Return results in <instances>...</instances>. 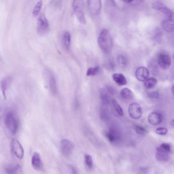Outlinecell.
Segmentation results:
<instances>
[{
	"label": "cell",
	"mask_w": 174,
	"mask_h": 174,
	"mask_svg": "<svg viewBox=\"0 0 174 174\" xmlns=\"http://www.w3.org/2000/svg\"><path fill=\"white\" fill-rule=\"evenodd\" d=\"M98 43L100 48L104 53H111L113 46L112 38L108 30L104 29L101 31L98 37Z\"/></svg>",
	"instance_id": "1"
},
{
	"label": "cell",
	"mask_w": 174,
	"mask_h": 174,
	"mask_svg": "<svg viewBox=\"0 0 174 174\" xmlns=\"http://www.w3.org/2000/svg\"><path fill=\"white\" fill-rule=\"evenodd\" d=\"M83 8V1H73L72 2V8L77 20L80 23L84 24L86 23V19Z\"/></svg>",
	"instance_id": "2"
},
{
	"label": "cell",
	"mask_w": 174,
	"mask_h": 174,
	"mask_svg": "<svg viewBox=\"0 0 174 174\" xmlns=\"http://www.w3.org/2000/svg\"><path fill=\"white\" fill-rule=\"evenodd\" d=\"M5 122L7 129L12 133L15 134L18 129V122L15 114L12 111L8 112L5 117Z\"/></svg>",
	"instance_id": "3"
},
{
	"label": "cell",
	"mask_w": 174,
	"mask_h": 174,
	"mask_svg": "<svg viewBox=\"0 0 174 174\" xmlns=\"http://www.w3.org/2000/svg\"><path fill=\"white\" fill-rule=\"evenodd\" d=\"M49 29V23L44 14H41L38 18L36 30L40 35H43L47 33Z\"/></svg>",
	"instance_id": "4"
},
{
	"label": "cell",
	"mask_w": 174,
	"mask_h": 174,
	"mask_svg": "<svg viewBox=\"0 0 174 174\" xmlns=\"http://www.w3.org/2000/svg\"><path fill=\"white\" fill-rule=\"evenodd\" d=\"M62 154L65 157L71 156L74 149V144L72 141L67 139H62L60 144Z\"/></svg>",
	"instance_id": "5"
},
{
	"label": "cell",
	"mask_w": 174,
	"mask_h": 174,
	"mask_svg": "<svg viewBox=\"0 0 174 174\" xmlns=\"http://www.w3.org/2000/svg\"><path fill=\"white\" fill-rule=\"evenodd\" d=\"M105 135L111 143H117L121 139V134L118 129L115 127H111L108 131L105 132Z\"/></svg>",
	"instance_id": "6"
},
{
	"label": "cell",
	"mask_w": 174,
	"mask_h": 174,
	"mask_svg": "<svg viewBox=\"0 0 174 174\" xmlns=\"http://www.w3.org/2000/svg\"><path fill=\"white\" fill-rule=\"evenodd\" d=\"M128 112L131 118L138 119L141 118L143 111L141 106L138 103L134 102L130 105L128 108Z\"/></svg>",
	"instance_id": "7"
},
{
	"label": "cell",
	"mask_w": 174,
	"mask_h": 174,
	"mask_svg": "<svg viewBox=\"0 0 174 174\" xmlns=\"http://www.w3.org/2000/svg\"><path fill=\"white\" fill-rule=\"evenodd\" d=\"M11 149L13 154L18 159L23 158L24 155L23 148L17 139L14 138L12 140Z\"/></svg>",
	"instance_id": "8"
},
{
	"label": "cell",
	"mask_w": 174,
	"mask_h": 174,
	"mask_svg": "<svg viewBox=\"0 0 174 174\" xmlns=\"http://www.w3.org/2000/svg\"><path fill=\"white\" fill-rule=\"evenodd\" d=\"M157 62L163 70H168L170 68L172 63L171 56L166 54H160L158 56Z\"/></svg>",
	"instance_id": "9"
},
{
	"label": "cell",
	"mask_w": 174,
	"mask_h": 174,
	"mask_svg": "<svg viewBox=\"0 0 174 174\" xmlns=\"http://www.w3.org/2000/svg\"><path fill=\"white\" fill-rule=\"evenodd\" d=\"M88 9L93 16H96L99 14L101 9V1L100 0H90L87 2Z\"/></svg>",
	"instance_id": "10"
},
{
	"label": "cell",
	"mask_w": 174,
	"mask_h": 174,
	"mask_svg": "<svg viewBox=\"0 0 174 174\" xmlns=\"http://www.w3.org/2000/svg\"><path fill=\"white\" fill-rule=\"evenodd\" d=\"M163 29L168 32H174V13L172 12L171 14L166 16L161 24Z\"/></svg>",
	"instance_id": "11"
},
{
	"label": "cell",
	"mask_w": 174,
	"mask_h": 174,
	"mask_svg": "<svg viewBox=\"0 0 174 174\" xmlns=\"http://www.w3.org/2000/svg\"><path fill=\"white\" fill-rule=\"evenodd\" d=\"M135 75L138 81H146L150 76V71L148 68L144 66H140L136 69Z\"/></svg>",
	"instance_id": "12"
},
{
	"label": "cell",
	"mask_w": 174,
	"mask_h": 174,
	"mask_svg": "<svg viewBox=\"0 0 174 174\" xmlns=\"http://www.w3.org/2000/svg\"><path fill=\"white\" fill-rule=\"evenodd\" d=\"M45 76L47 77L46 83L48 85L50 90L53 94H56L57 91V85L56 80L55 77L49 71H46Z\"/></svg>",
	"instance_id": "13"
},
{
	"label": "cell",
	"mask_w": 174,
	"mask_h": 174,
	"mask_svg": "<svg viewBox=\"0 0 174 174\" xmlns=\"http://www.w3.org/2000/svg\"><path fill=\"white\" fill-rule=\"evenodd\" d=\"M152 7L153 9L161 12V13L164 14L166 16L169 15L172 12L168 7L164 5V4L162 2H159V1H155V2H153L152 5Z\"/></svg>",
	"instance_id": "14"
},
{
	"label": "cell",
	"mask_w": 174,
	"mask_h": 174,
	"mask_svg": "<svg viewBox=\"0 0 174 174\" xmlns=\"http://www.w3.org/2000/svg\"><path fill=\"white\" fill-rule=\"evenodd\" d=\"M148 119L150 124L153 125H157L163 122V116L160 113L154 111L150 113Z\"/></svg>",
	"instance_id": "15"
},
{
	"label": "cell",
	"mask_w": 174,
	"mask_h": 174,
	"mask_svg": "<svg viewBox=\"0 0 174 174\" xmlns=\"http://www.w3.org/2000/svg\"><path fill=\"white\" fill-rule=\"evenodd\" d=\"M31 164L32 167L35 170L40 171V170H42L43 169V163L42 162L40 155L38 153H34L33 156L32 157Z\"/></svg>",
	"instance_id": "16"
},
{
	"label": "cell",
	"mask_w": 174,
	"mask_h": 174,
	"mask_svg": "<svg viewBox=\"0 0 174 174\" xmlns=\"http://www.w3.org/2000/svg\"><path fill=\"white\" fill-rule=\"evenodd\" d=\"M12 81V77L8 76L4 78L1 82V89L2 90L4 98L5 99H6L7 91Z\"/></svg>",
	"instance_id": "17"
},
{
	"label": "cell",
	"mask_w": 174,
	"mask_h": 174,
	"mask_svg": "<svg viewBox=\"0 0 174 174\" xmlns=\"http://www.w3.org/2000/svg\"><path fill=\"white\" fill-rule=\"evenodd\" d=\"M169 153L159 146L156 149V159L159 161H166L169 158Z\"/></svg>",
	"instance_id": "18"
},
{
	"label": "cell",
	"mask_w": 174,
	"mask_h": 174,
	"mask_svg": "<svg viewBox=\"0 0 174 174\" xmlns=\"http://www.w3.org/2000/svg\"><path fill=\"white\" fill-rule=\"evenodd\" d=\"M5 172L6 174H21L22 168L19 164H9L5 167Z\"/></svg>",
	"instance_id": "19"
},
{
	"label": "cell",
	"mask_w": 174,
	"mask_h": 174,
	"mask_svg": "<svg viewBox=\"0 0 174 174\" xmlns=\"http://www.w3.org/2000/svg\"><path fill=\"white\" fill-rule=\"evenodd\" d=\"M112 79L119 86L125 85L127 83L126 77L121 73H115L113 74Z\"/></svg>",
	"instance_id": "20"
},
{
	"label": "cell",
	"mask_w": 174,
	"mask_h": 174,
	"mask_svg": "<svg viewBox=\"0 0 174 174\" xmlns=\"http://www.w3.org/2000/svg\"><path fill=\"white\" fill-rule=\"evenodd\" d=\"M62 43L63 46L66 50H68L70 48L71 43V34L68 31H65L62 34Z\"/></svg>",
	"instance_id": "21"
},
{
	"label": "cell",
	"mask_w": 174,
	"mask_h": 174,
	"mask_svg": "<svg viewBox=\"0 0 174 174\" xmlns=\"http://www.w3.org/2000/svg\"><path fill=\"white\" fill-rule=\"evenodd\" d=\"M109 93L106 91L105 88H101L100 90V96L102 102L104 105H108L110 103Z\"/></svg>",
	"instance_id": "22"
},
{
	"label": "cell",
	"mask_w": 174,
	"mask_h": 174,
	"mask_svg": "<svg viewBox=\"0 0 174 174\" xmlns=\"http://www.w3.org/2000/svg\"><path fill=\"white\" fill-rule=\"evenodd\" d=\"M120 96L125 100H129L133 98V93L129 88L126 87L121 90L120 92Z\"/></svg>",
	"instance_id": "23"
},
{
	"label": "cell",
	"mask_w": 174,
	"mask_h": 174,
	"mask_svg": "<svg viewBox=\"0 0 174 174\" xmlns=\"http://www.w3.org/2000/svg\"><path fill=\"white\" fill-rule=\"evenodd\" d=\"M157 80L153 77L148 78L144 82V86L147 89L154 88L157 84Z\"/></svg>",
	"instance_id": "24"
},
{
	"label": "cell",
	"mask_w": 174,
	"mask_h": 174,
	"mask_svg": "<svg viewBox=\"0 0 174 174\" xmlns=\"http://www.w3.org/2000/svg\"><path fill=\"white\" fill-rule=\"evenodd\" d=\"M111 102H112L113 107L115 109V111H116V113L120 116H123V114H124L123 109L119 105V104L118 103V102L116 101V100L113 99L112 100Z\"/></svg>",
	"instance_id": "25"
},
{
	"label": "cell",
	"mask_w": 174,
	"mask_h": 174,
	"mask_svg": "<svg viewBox=\"0 0 174 174\" xmlns=\"http://www.w3.org/2000/svg\"><path fill=\"white\" fill-rule=\"evenodd\" d=\"M100 68L99 66L90 67L88 68L86 71V75L87 76H93L97 75L99 72Z\"/></svg>",
	"instance_id": "26"
},
{
	"label": "cell",
	"mask_w": 174,
	"mask_h": 174,
	"mask_svg": "<svg viewBox=\"0 0 174 174\" xmlns=\"http://www.w3.org/2000/svg\"><path fill=\"white\" fill-rule=\"evenodd\" d=\"M43 1H40L36 4L32 12L33 16L36 17L40 14V10L42 9V6H43Z\"/></svg>",
	"instance_id": "27"
},
{
	"label": "cell",
	"mask_w": 174,
	"mask_h": 174,
	"mask_svg": "<svg viewBox=\"0 0 174 174\" xmlns=\"http://www.w3.org/2000/svg\"><path fill=\"white\" fill-rule=\"evenodd\" d=\"M117 61H118V63L119 66L122 68H125L127 63V58L123 55H119L118 56V58H117Z\"/></svg>",
	"instance_id": "28"
},
{
	"label": "cell",
	"mask_w": 174,
	"mask_h": 174,
	"mask_svg": "<svg viewBox=\"0 0 174 174\" xmlns=\"http://www.w3.org/2000/svg\"><path fill=\"white\" fill-rule=\"evenodd\" d=\"M85 163L89 169H92L93 167V158L91 155L86 154L85 156Z\"/></svg>",
	"instance_id": "29"
},
{
	"label": "cell",
	"mask_w": 174,
	"mask_h": 174,
	"mask_svg": "<svg viewBox=\"0 0 174 174\" xmlns=\"http://www.w3.org/2000/svg\"><path fill=\"white\" fill-rule=\"evenodd\" d=\"M134 130L136 133L139 135H144L148 133L146 129H144L143 127L141 126L135 125L134 126Z\"/></svg>",
	"instance_id": "30"
},
{
	"label": "cell",
	"mask_w": 174,
	"mask_h": 174,
	"mask_svg": "<svg viewBox=\"0 0 174 174\" xmlns=\"http://www.w3.org/2000/svg\"><path fill=\"white\" fill-rule=\"evenodd\" d=\"M168 131V129L166 128H164V127H160V128L156 129L155 132L158 134L160 135H165L167 134Z\"/></svg>",
	"instance_id": "31"
},
{
	"label": "cell",
	"mask_w": 174,
	"mask_h": 174,
	"mask_svg": "<svg viewBox=\"0 0 174 174\" xmlns=\"http://www.w3.org/2000/svg\"><path fill=\"white\" fill-rule=\"evenodd\" d=\"M159 93L157 91H154L148 94V97L151 99H157L159 98Z\"/></svg>",
	"instance_id": "32"
},
{
	"label": "cell",
	"mask_w": 174,
	"mask_h": 174,
	"mask_svg": "<svg viewBox=\"0 0 174 174\" xmlns=\"http://www.w3.org/2000/svg\"><path fill=\"white\" fill-rule=\"evenodd\" d=\"M160 147H161V148H163V149L165 150L166 151H168L169 152H171V147L170 144L167 143H163L162 144H160Z\"/></svg>",
	"instance_id": "33"
},
{
	"label": "cell",
	"mask_w": 174,
	"mask_h": 174,
	"mask_svg": "<svg viewBox=\"0 0 174 174\" xmlns=\"http://www.w3.org/2000/svg\"><path fill=\"white\" fill-rule=\"evenodd\" d=\"M105 90L106 91H107V93L109 94V95H113L115 93V90L112 87L110 86H107L105 88Z\"/></svg>",
	"instance_id": "34"
},
{
	"label": "cell",
	"mask_w": 174,
	"mask_h": 174,
	"mask_svg": "<svg viewBox=\"0 0 174 174\" xmlns=\"http://www.w3.org/2000/svg\"><path fill=\"white\" fill-rule=\"evenodd\" d=\"M71 174H77V170L74 166H71Z\"/></svg>",
	"instance_id": "35"
},
{
	"label": "cell",
	"mask_w": 174,
	"mask_h": 174,
	"mask_svg": "<svg viewBox=\"0 0 174 174\" xmlns=\"http://www.w3.org/2000/svg\"><path fill=\"white\" fill-rule=\"evenodd\" d=\"M171 124L172 127H174V119H172V121L171 122Z\"/></svg>",
	"instance_id": "36"
},
{
	"label": "cell",
	"mask_w": 174,
	"mask_h": 174,
	"mask_svg": "<svg viewBox=\"0 0 174 174\" xmlns=\"http://www.w3.org/2000/svg\"><path fill=\"white\" fill-rule=\"evenodd\" d=\"M172 93H173V95H174V84L172 86Z\"/></svg>",
	"instance_id": "37"
},
{
	"label": "cell",
	"mask_w": 174,
	"mask_h": 174,
	"mask_svg": "<svg viewBox=\"0 0 174 174\" xmlns=\"http://www.w3.org/2000/svg\"></svg>",
	"instance_id": "38"
}]
</instances>
